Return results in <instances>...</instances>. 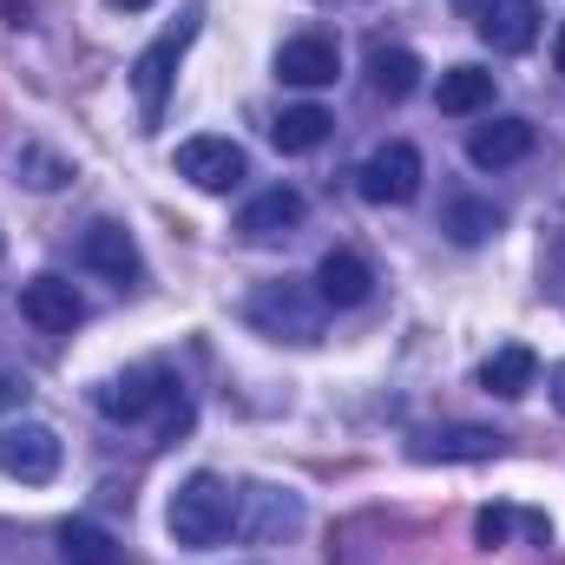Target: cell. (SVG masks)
Here are the masks:
<instances>
[{
  "instance_id": "obj_1",
  "label": "cell",
  "mask_w": 565,
  "mask_h": 565,
  "mask_svg": "<svg viewBox=\"0 0 565 565\" xmlns=\"http://www.w3.org/2000/svg\"><path fill=\"white\" fill-rule=\"evenodd\" d=\"M244 316H250V329L257 335H270V342H296V349H309V342H322V329H329V302H322V289L316 282H257L250 289V302H244Z\"/></svg>"
},
{
  "instance_id": "obj_2",
  "label": "cell",
  "mask_w": 565,
  "mask_h": 565,
  "mask_svg": "<svg viewBox=\"0 0 565 565\" xmlns=\"http://www.w3.org/2000/svg\"><path fill=\"white\" fill-rule=\"evenodd\" d=\"M164 526H171V540H178L184 553H211V546L237 526V493H231L217 473H191V480L171 493Z\"/></svg>"
},
{
  "instance_id": "obj_3",
  "label": "cell",
  "mask_w": 565,
  "mask_h": 565,
  "mask_svg": "<svg viewBox=\"0 0 565 565\" xmlns=\"http://www.w3.org/2000/svg\"><path fill=\"white\" fill-rule=\"evenodd\" d=\"M191 40H198V7H191L178 26H164L139 60H132V93H139V119H145V126H158V119H164L171 79H178V60H184V46H191Z\"/></svg>"
},
{
  "instance_id": "obj_4",
  "label": "cell",
  "mask_w": 565,
  "mask_h": 565,
  "mask_svg": "<svg viewBox=\"0 0 565 565\" xmlns=\"http://www.w3.org/2000/svg\"><path fill=\"white\" fill-rule=\"evenodd\" d=\"M422 178H427L422 151L395 139V145H382V151H369V158H362L355 191H362L369 204H415V198H422Z\"/></svg>"
},
{
  "instance_id": "obj_5",
  "label": "cell",
  "mask_w": 565,
  "mask_h": 565,
  "mask_svg": "<svg viewBox=\"0 0 565 565\" xmlns=\"http://www.w3.org/2000/svg\"><path fill=\"white\" fill-rule=\"evenodd\" d=\"M0 473L7 480H26V487H46L60 473V434L40 427V422L0 427Z\"/></svg>"
},
{
  "instance_id": "obj_6",
  "label": "cell",
  "mask_w": 565,
  "mask_h": 565,
  "mask_svg": "<svg viewBox=\"0 0 565 565\" xmlns=\"http://www.w3.org/2000/svg\"><path fill=\"white\" fill-rule=\"evenodd\" d=\"M178 178H191L198 191H237L244 184V171H250V158H244V145L237 139H184L178 145Z\"/></svg>"
},
{
  "instance_id": "obj_7",
  "label": "cell",
  "mask_w": 565,
  "mask_h": 565,
  "mask_svg": "<svg viewBox=\"0 0 565 565\" xmlns=\"http://www.w3.org/2000/svg\"><path fill=\"white\" fill-rule=\"evenodd\" d=\"M93 402H99V415H106V422H145L151 408L178 402V382H171L164 369H126V375H113Z\"/></svg>"
},
{
  "instance_id": "obj_8",
  "label": "cell",
  "mask_w": 565,
  "mask_h": 565,
  "mask_svg": "<svg viewBox=\"0 0 565 565\" xmlns=\"http://www.w3.org/2000/svg\"><path fill=\"white\" fill-rule=\"evenodd\" d=\"M20 316H26L33 329H46V335H73V329L86 322V302H79V289L66 277H33L20 289Z\"/></svg>"
},
{
  "instance_id": "obj_9",
  "label": "cell",
  "mask_w": 565,
  "mask_h": 565,
  "mask_svg": "<svg viewBox=\"0 0 565 565\" xmlns=\"http://www.w3.org/2000/svg\"><path fill=\"white\" fill-rule=\"evenodd\" d=\"M79 264H86V270H99V277H113V282H139V270H145L132 231H126V224H113V217L86 224V237H79Z\"/></svg>"
},
{
  "instance_id": "obj_10",
  "label": "cell",
  "mask_w": 565,
  "mask_h": 565,
  "mask_svg": "<svg viewBox=\"0 0 565 565\" xmlns=\"http://www.w3.org/2000/svg\"><path fill=\"white\" fill-rule=\"evenodd\" d=\"M302 191H289V184H270V191H257L244 211H237V237L244 244H277V237H289L296 224H302Z\"/></svg>"
},
{
  "instance_id": "obj_11",
  "label": "cell",
  "mask_w": 565,
  "mask_h": 565,
  "mask_svg": "<svg viewBox=\"0 0 565 565\" xmlns=\"http://www.w3.org/2000/svg\"><path fill=\"white\" fill-rule=\"evenodd\" d=\"M335 73H342V53H335V40H322V33H296V40H282L277 46V79L282 86H335Z\"/></svg>"
},
{
  "instance_id": "obj_12",
  "label": "cell",
  "mask_w": 565,
  "mask_h": 565,
  "mask_svg": "<svg viewBox=\"0 0 565 565\" xmlns=\"http://www.w3.org/2000/svg\"><path fill=\"white\" fill-rule=\"evenodd\" d=\"M533 151V119H487V126H473L467 132V158L480 164V171H500V164H520Z\"/></svg>"
},
{
  "instance_id": "obj_13",
  "label": "cell",
  "mask_w": 565,
  "mask_h": 565,
  "mask_svg": "<svg viewBox=\"0 0 565 565\" xmlns=\"http://www.w3.org/2000/svg\"><path fill=\"white\" fill-rule=\"evenodd\" d=\"M480 40L493 53H526L540 40V7L533 0H487L480 7Z\"/></svg>"
},
{
  "instance_id": "obj_14",
  "label": "cell",
  "mask_w": 565,
  "mask_h": 565,
  "mask_svg": "<svg viewBox=\"0 0 565 565\" xmlns=\"http://www.w3.org/2000/svg\"><path fill=\"white\" fill-rule=\"evenodd\" d=\"M316 289H322V302H329V309H355V302H369L375 270H369L355 250H329V257L316 264Z\"/></svg>"
},
{
  "instance_id": "obj_15",
  "label": "cell",
  "mask_w": 565,
  "mask_h": 565,
  "mask_svg": "<svg viewBox=\"0 0 565 565\" xmlns=\"http://www.w3.org/2000/svg\"><path fill=\"white\" fill-rule=\"evenodd\" d=\"M408 454L415 460H493L500 434L493 427H427V434H415Z\"/></svg>"
},
{
  "instance_id": "obj_16",
  "label": "cell",
  "mask_w": 565,
  "mask_h": 565,
  "mask_svg": "<svg viewBox=\"0 0 565 565\" xmlns=\"http://www.w3.org/2000/svg\"><path fill=\"white\" fill-rule=\"evenodd\" d=\"M493 86H500V79H493L487 66H447L440 86H434V106L454 113V119H473V113L493 106Z\"/></svg>"
},
{
  "instance_id": "obj_17",
  "label": "cell",
  "mask_w": 565,
  "mask_h": 565,
  "mask_svg": "<svg viewBox=\"0 0 565 565\" xmlns=\"http://www.w3.org/2000/svg\"><path fill=\"white\" fill-rule=\"evenodd\" d=\"M533 375H540V355H533L526 342H507V349H493V355H487L480 388H487V395H500V402H520V395L533 388Z\"/></svg>"
},
{
  "instance_id": "obj_18",
  "label": "cell",
  "mask_w": 565,
  "mask_h": 565,
  "mask_svg": "<svg viewBox=\"0 0 565 565\" xmlns=\"http://www.w3.org/2000/svg\"><path fill=\"white\" fill-rule=\"evenodd\" d=\"M244 507H257V513H237V526L244 533H257V540H270V533H296L302 526V500L296 493H277V487H250V493H237Z\"/></svg>"
},
{
  "instance_id": "obj_19",
  "label": "cell",
  "mask_w": 565,
  "mask_h": 565,
  "mask_svg": "<svg viewBox=\"0 0 565 565\" xmlns=\"http://www.w3.org/2000/svg\"><path fill=\"white\" fill-rule=\"evenodd\" d=\"M60 559L66 565H126V546L106 526H93V520H66L60 526Z\"/></svg>"
},
{
  "instance_id": "obj_20",
  "label": "cell",
  "mask_w": 565,
  "mask_h": 565,
  "mask_svg": "<svg viewBox=\"0 0 565 565\" xmlns=\"http://www.w3.org/2000/svg\"><path fill=\"white\" fill-rule=\"evenodd\" d=\"M369 86H375L382 99H408V93L422 86V60H415L408 46H375V53H369Z\"/></svg>"
},
{
  "instance_id": "obj_21",
  "label": "cell",
  "mask_w": 565,
  "mask_h": 565,
  "mask_svg": "<svg viewBox=\"0 0 565 565\" xmlns=\"http://www.w3.org/2000/svg\"><path fill=\"white\" fill-rule=\"evenodd\" d=\"M329 132H335V119H329L322 106H289L277 126H270L277 151H289V158H296V151H316V145L329 139Z\"/></svg>"
},
{
  "instance_id": "obj_22",
  "label": "cell",
  "mask_w": 565,
  "mask_h": 565,
  "mask_svg": "<svg viewBox=\"0 0 565 565\" xmlns=\"http://www.w3.org/2000/svg\"><path fill=\"white\" fill-rule=\"evenodd\" d=\"M13 178H20L26 191H60V184L73 178V158H60V151H46V145H20Z\"/></svg>"
},
{
  "instance_id": "obj_23",
  "label": "cell",
  "mask_w": 565,
  "mask_h": 565,
  "mask_svg": "<svg viewBox=\"0 0 565 565\" xmlns=\"http://www.w3.org/2000/svg\"><path fill=\"white\" fill-rule=\"evenodd\" d=\"M447 231H454V244H487L500 231V211L487 198H454L447 204Z\"/></svg>"
},
{
  "instance_id": "obj_24",
  "label": "cell",
  "mask_w": 565,
  "mask_h": 565,
  "mask_svg": "<svg viewBox=\"0 0 565 565\" xmlns=\"http://www.w3.org/2000/svg\"><path fill=\"white\" fill-rule=\"evenodd\" d=\"M513 526H526L533 540H546V520H540V513H513V507H487V513L473 520V540L493 553V546H507V533H513Z\"/></svg>"
},
{
  "instance_id": "obj_25",
  "label": "cell",
  "mask_w": 565,
  "mask_h": 565,
  "mask_svg": "<svg viewBox=\"0 0 565 565\" xmlns=\"http://www.w3.org/2000/svg\"><path fill=\"white\" fill-rule=\"evenodd\" d=\"M20 402H26V382H20V375H7V369H0V415H13V408H20Z\"/></svg>"
},
{
  "instance_id": "obj_26",
  "label": "cell",
  "mask_w": 565,
  "mask_h": 565,
  "mask_svg": "<svg viewBox=\"0 0 565 565\" xmlns=\"http://www.w3.org/2000/svg\"><path fill=\"white\" fill-rule=\"evenodd\" d=\"M553 408H559V415H565V362H559V369H553Z\"/></svg>"
},
{
  "instance_id": "obj_27",
  "label": "cell",
  "mask_w": 565,
  "mask_h": 565,
  "mask_svg": "<svg viewBox=\"0 0 565 565\" xmlns=\"http://www.w3.org/2000/svg\"><path fill=\"white\" fill-rule=\"evenodd\" d=\"M553 66L565 73V20H559V40H553Z\"/></svg>"
},
{
  "instance_id": "obj_28",
  "label": "cell",
  "mask_w": 565,
  "mask_h": 565,
  "mask_svg": "<svg viewBox=\"0 0 565 565\" xmlns=\"http://www.w3.org/2000/svg\"><path fill=\"white\" fill-rule=\"evenodd\" d=\"M106 7H126V13H139V7H151V0H106Z\"/></svg>"
}]
</instances>
